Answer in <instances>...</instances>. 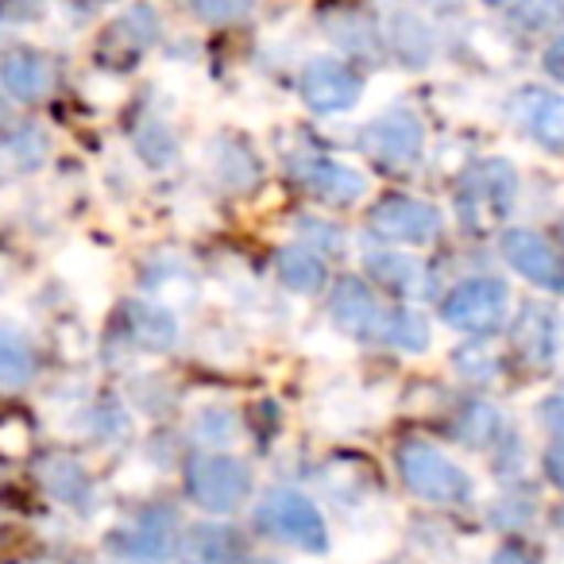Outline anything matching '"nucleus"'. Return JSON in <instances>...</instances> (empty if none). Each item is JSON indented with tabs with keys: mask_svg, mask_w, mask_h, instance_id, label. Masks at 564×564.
<instances>
[{
	"mask_svg": "<svg viewBox=\"0 0 564 564\" xmlns=\"http://www.w3.org/2000/svg\"><path fill=\"white\" fill-rule=\"evenodd\" d=\"M256 522L263 533L286 541V545L302 549V553H325L329 549V525H325L322 510L299 491H271L256 507Z\"/></svg>",
	"mask_w": 564,
	"mask_h": 564,
	"instance_id": "nucleus-1",
	"label": "nucleus"
},
{
	"mask_svg": "<svg viewBox=\"0 0 564 564\" xmlns=\"http://www.w3.org/2000/svg\"><path fill=\"white\" fill-rule=\"evenodd\" d=\"M399 476L417 499L425 502H464L471 495V479L468 471L456 460H448L445 453H437L433 445H422V441H410V445L399 448Z\"/></svg>",
	"mask_w": 564,
	"mask_h": 564,
	"instance_id": "nucleus-2",
	"label": "nucleus"
},
{
	"mask_svg": "<svg viewBox=\"0 0 564 564\" xmlns=\"http://www.w3.org/2000/svg\"><path fill=\"white\" fill-rule=\"evenodd\" d=\"M186 491L209 514H232L251 491V471L232 456H202L189 464Z\"/></svg>",
	"mask_w": 564,
	"mask_h": 564,
	"instance_id": "nucleus-3",
	"label": "nucleus"
},
{
	"mask_svg": "<svg viewBox=\"0 0 564 564\" xmlns=\"http://www.w3.org/2000/svg\"><path fill=\"white\" fill-rule=\"evenodd\" d=\"M507 302H510L507 282L468 279L448 294L441 310H445V322L453 325V329L471 333V337H484V333H495L502 322H507Z\"/></svg>",
	"mask_w": 564,
	"mask_h": 564,
	"instance_id": "nucleus-4",
	"label": "nucleus"
},
{
	"mask_svg": "<svg viewBox=\"0 0 564 564\" xmlns=\"http://www.w3.org/2000/svg\"><path fill=\"white\" fill-rule=\"evenodd\" d=\"M518 194V174L502 159H487L476 171L464 178L460 186V217L471 225H487V220H499L510 213Z\"/></svg>",
	"mask_w": 564,
	"mask_h": 564,
	"instance_id": "nucleus-5",
	"label": "nucleus"
},
{
	"mask_svg": "<svg viewBox=\"0 0 564 564\" xmlns=\"http://www.w3.org/2000/svg\"><path fill=\"white\" fill-rule=\"evenodd\" d=\"M368 225L391 243H425L441 232V213L417 197H383L371 209Z\"/></svg>",
	"mask_w": 564,
	"mask_h": 564,
	"instance_id": "nucleus-6",
	"label": "nucleus"
},
{
	"mask_svg": "<svg viewBox=\"0 0 564 564\" xmlns=\"http://www.w3.org/2000/svg\"><path fill=\"white\" fill-rule=\"evenodd\" d=\"M360 143L376 163L406 166L422 155L425 128H422V120L410 117V112H387V117L371 120V124L364 128Z\"/></svg>",
	"mask_w": 564,
	"mask_h": 564,
	"instance_id": "nucleus-7",
	"label": "nucleus"
},
{
	"mask_svg": "<svg viewBox=\"0 0 564 564\" xmlns=\"http://www.w3.org/2000/svg\"><path fill=\"white\" fill-rule=\"evenodd\" d=\"M502 256L518 274L541 286V291H564V259L556 256V248L545 236L530 232V228H510L502 236Z\"/></svg>",
	"mask_w": 564,
	"mask_h": 564,
	"instance_id": "nucleus-8",
	"label": "nucleus"
},
{
	"mask_svg": "<svg viewBox=\"0 0 564 564\" xmlns=\"http://www.w3.org/2000/svg\"><path fill=\"white\" fill-rule=\"evenodd\" d=\"M364 82L337 58H317L302 70V97L317 112H345L360 101Z\"/></svg>",
	"mask_w": 564,
	"mask_h": 564,
	"instance_id": "nucleus-9",
	"label": "nucleus"
},
{
	"mask_svg": "<svg viewBox=\"0 0 564 564\" xmlns=\"http://www.w3.org/2000/svg\"><path fill=\"white\" fill-rule=\"evenodd\" d=\"M387 317L391 314H383V306L371 299V291L360 279H345L337 291H333V322H337L348 337H360V340L383 337Z\"/></svg>",
	"mask_w": 564,
	"mask_h": 564,
	"instance_id": "nucleus-10",
	"label": "nucleus"
},
{
	"mask_svg": "<svg viewBox=\"0 0 564 564\" xmlns=\"http://www.w3.org/2000/svg\"><path fill=\"white\" fill-rule=\"evenodd\" d=\"M514 117L541 148L564 151V97L545 94V89H525L514 101Z\"/></svg>",
	"mask_w": 564,
	"mask_h": 564,
	"instance_id": "nucleus-11",
	"label": "nucleus"
},
{
	"mask_svg": "<svg viewBox=\"0 0 564 564\" xmlns=\"http://www.w3.org/2000/svg\"><path fill=\"white\" fill-rule=\"evenodd\" d=\"M299 182L310 189V194L325 197L333 205H352L364 197L368 182L356 166H345V163H333V159H306L299 163Z\"/></svg>",
	"mask_w": 564,
	"mask_h": 564,
	"instance_id": "nucleus-12",
	"label": "nucleus"
},
{
	"mask_svg": "<svg viewBox=\"0 0 564 564\" xmlns=\"http://www.w3.org/2000/svg\"><path fill=\"white\" fill-rule=\"evenodd\" d=\"M128 333H132L135 345H143L148 352H166L178 337V322H174L171 310L151 306V302H132L124 310Z\"/></svg>",
	"mask_w": 564,
	"mask_h": 564,
	"instance_id": "nucleus-13",
	"label": "nucleus"
},
{
	"mask_svg": "<svg viewBox=\"0 0 564 564\" xmlns=\"http://www.w3.org/2000/svg\"><path fill=\"white\" fill-rule=\"evenodd\" d=\"M274 271H279V279L299 294H317L325 286V274H329L322 263V256L302 248V243L282 248L279 256H274Z\"/></svg>",
	"mask_w": 564,
	"mask_h": 564,
	"instance_id": "nucleus-14",
	"label": "nucleus"
},
{
	"mask_svg": "<svg viewBox=\"0 0 564 564\" xmlns=\"http://www.w3.org/2000/svg\"><path fill=\"white\" fill-rule=\"evenodd\" d=\"M4 89H9L12 101H35L51 89V70L40 55H28V51H17V55L4 58Z\"/></svg>",
	"mask_w": 564,
	"mask_h": 564,
	"instance_id": "nucleus-15",
	"label": "nucleus"
},
{
	"mask_svg": "<svg viewBox=\"0 0 564 564\" xmlns=\"http://www.w3.org/2000/svg\"><path fill=\"white\" fill-rule=\"evenodd\" d=\"M368 271L376 274L379 282L394 286L402 294H417L425 286L422 263L410 256H399V251H379V256H368Z\"/></svg>",
	"mask_w": 564,
	"mask_h": 564,
	"instance_id": "nucleus-16",
	"label": "nucleus"
},
{
	"mask_svg": "<svg viewBox=\"0 0 564 564\" xmlns=\"http://www.w3.org/2000/svg\"><path fill=\"white\" fill-rule=\"evenodd\" d=\"M112 549H120L124 556H143V561H155V556H166L174 549V530L171 522H159L148 518L135 530L120 533V541H112Z\"/></svg>",
	"mask_w": 564,
	"mask_h": 564,
	"instance_id": "nucleus-17",
	"label": "nucleus"
},
{
	"mask_svg": "<svg viewBox=\"0 0 564 564\" xmlns=\"http://www.w3.org/2000/svg\"><path fill=\"white\" fill-rule=\"evenodd\" d=\"M40 479L58 502H82V499H86V491H89L86 471H82L70 456H51V460H43Z\"/></svg>",
	"mask_w": 564,
	"mask_h": 564,
	"instance_id": "nucleus-18",
	"label": "nucleus"
},
{
	"mask_svg": "<svg viewBox=\"0 0 564 564\" xmlns=\"http://www.w3.org/2000/svg\"><path fill=\"white\" fill-rule=\"evenodd\" d=\"M556 345V325H553V314L541 306H530L522 314V322H518V348L530 356H538V360H545L549 352H553Z\"/></svg>",
	"mask_w": 564,
	"mask_h": 564,
	"instance_id": "nucleus-19",
	"label": "nucleus"
},
{
	"mask_svg": "<svg viewBox=\"0 0 564 564\" xmlns=\"http://www.w3.org/2000/svg\"><path fill=\"white\" fill-rule=\"evenodd\" d=\"M32 348L24 345V337L17 329H4V337H0V383L24 387L32 379Z\"/></svg>",
	"mask_w": 564,
	"mask_h": 564,
	"instance_id": "nucleus-20",
	"label": "nucleus"
},
{
	"mask_svg": "<svg viewBox=\"0 0 564 564\" xmlns=\"http://www.w3.org/2000/svg\"><path fill=\"white\" fill-rule=\"evenodd\" d=\"M499 425H502L499 410L484 406V402H471V406L460 414V422H456V437L471 448H487V445H495V437H499Z\"/></svg>",
	"mask_w": 564,
	"mask_h": 564,
	"instance_id": "nucleus-21",
	"label": "nucleus"
},
{
	"mask_svg": "<svg viewBox=\"0 0 564 564\" xmlns=\"http://www.w3.org/2000/svg\"><path fill=\"white\" fill-rule=\"evenodd\" d=\"M383 340L394 348H402V352H425V345H430V329H425V322L414 314V310H394V314L387 317Z\"/></svg>",
	"mask_w": 564,
	"mask_h": 564,
	"instance_id": "nucleus-22",
	"label": "nucleus"
},
{
	"mask_svg": "<svg viewBox=\"0 0 564 564\" xmlns=\"http://www.w3.org/2000/svg\"><path fill=\"white\" fill-rule=\"evenodd\" d=\"M514 20L530 32H545V28L564 24V0H522Z\"/></svg>",
	"mask_w": 564,
	"mask_h": 564,
	"instance_id": "nucleus-23",
	"label": "nucleus"
},
{
	"mask_svg": "<svg viewBox=\"0 0 564 564\" xmlns=\"http://www.w3.org/2000/svg\"><path fill=\"white\" fill-rule=\"evenodd\" d=\"M9 151H12V159H17L20 171H32V166H40L43 159H47V135H43L40 128L24 124L9 140Z\"/></svg>",
	"mask_w": 564,
	"mask_h": 564,
	"instance_id": "nucleus-24",
	"label": "nucleus"
},
{
	"mask_svg": "<svg viewBox=\"0 0 564 564\" xmlns=\"http://www.w3.org/2000/svg\"><path fill=\"white\" fill-rule=\"evenodd\" d=\"M394 40H399V55H406L410 63H425V58H430V32H425L422 20L399 17Z\"/></svg>",
	"mask_w": 564,
	"mask_h": 564,
	"instance_id": "nucleus-25",
	"label": "nucleus"
},
{
	"mask_svg": "<svg viewBox=\"0 0 564 564\" xmlns=\"http://www.w3.org/2000/svg\"><path fill=\"white\" fill-rule=\"evenodd\" d=\"M189 9L209 24H232L251 12V0H189Z\"/></svg>",
	"mask_w": 564,
	"mask_h": 564,
	"instance_id": "nucleus-26",
	"label": "nucleus"
},
{
	"mask_svg": "<svg viewBox=\"0 0 564 564\" xmlns=\"http://www.w3.org/2000/svg\"><path fill=\"white\" fill-rule=\"evenodd\" d=\"M120 35H128V40H135V47H148L151 40L159 35V17L151 9H132L120 17Z\"/></svg>",
	"mask_w": 564,
	"mask_h": 564,
	"instance_id": "nucleus-27",
	"label": "nucleus"
},
{
	"mask_svg": "<svg viewBox=\"0 0 564 564\" xmlns=\"http://www.w3.org/2000/svg\"><path fill=\"white\" fill-rule=\"evenodd\" d=\"M197 437L202 441H220V445H225V441H232L236 437V417L228 414V410H205L202 414V422H197Z\"/></svg>",
	"mask_w": 564,
	"mask_h": 564,
	"instance_id": "nucleus-28",
	"label": "nucleus"
},
{
	"mask_svg": "<svg viewBox=\"0 0 564 564\" xmlns=\"http://www.w3.org/2000/svg\"><path fill=\"white\" fill-rule=\"evenodd\" d=\"M541 422H545L549 430L561 433V437H564V394H556V399L541 402Z\"/></svg>",
	"mask_w": 564,
	"mask_h": 564,
	"instance_id": "nucleus-29",
	"label": "nucleus"
},
{
	"mask_svg": "<svg viewBox=\"0 0 564 564\" xmlns=\"http://www.w3.org/2000/svg\"><path fill=\"white\" fill-rule=\"evenodd\" d=\"M545 74L564 86V35L556 43H549V51H545Z\"/></svg>",
	"mask_w": 564,
	"mask_h": 564,
	"instance_id": "nucleus-30",
	"label": "nucleus"
},
{
	"mask_svg": "<svg viewBox=\"0 0 564 564\" xmlns=\"http://www.w3.org/2000/svg\"><path fill=\"white\" fill-rule=\"evenodd\" d=\"M545 471H549V479H553L556 487H564V441L545 453Z\"/></svg>",
	"mask_w": 564,
	"mask_h": 564,
	"instance_id": "nucleus-31",
	"label": "nucleus"
},
{
	"mask_svg": "<svg viewBox=\"0 0 564 564\" xmlns=\"http://www.w3.org/2000/svg\"><path fill=\"white\" fill-rule=\"evenodd\" d=\"M491 564H533V561L522 553V549H510V545H507V549H499V553H495V561H491Z\"/></svg>",
	"mask_w": 564,
	"mask_h": 564,
	"instance_id": "nucleus-32",
	"label": "nucleus"
},
{
	"mask_svg": "<svg viewBox=\"0 0 564 564\" xmlns=\"http://www.w3.org/2000/svg\"><path fill=\"white\" fill-rule=\"evenodd\" d=\"M553 525H556V530L564 533V507H561V510H556V514H553Z\"/></svg>",
	"mask_w": 564,
	"mask_h": 564,
	"instance_id": "nucleus-33",
	"label": "nucleus"
},
{
	"mask_svg": "<svg viewBox=\"0 0 564 564\" xmlns=\"http://www.w3.org/2000/svg\"><path fill=\"white\" fill-rule=\"evenodd\" d=\"M236 564H279V561H236Z\"/></svg>",
	"mask_w": 564,
	"mask_h": 564,
	"instance_id": "nucleus-34",
	"label": "nucleus"
},
{
	"mask_svg": "<svg viewBox=\"0 0 564 564\" xmlns=\"http://www.w3.org/2000/svg\"><path fill=\"white\" fill-rule=\"evenodd\" d=\"M484 4H507V0H484Z\"/></svg>",
	"mask_w": 564,
	"mask_h": 564,
	"instance_id": "nucleus-35",
	"label": "nucleus"
}]
</instances>
